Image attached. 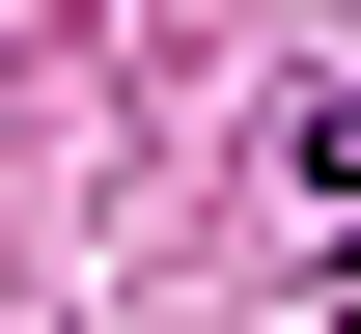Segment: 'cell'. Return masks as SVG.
Returning <instances> with one entry per match:
<instances>
[{"mask_svg": "<svg viewBox=\"0 0 361 334\" xmlns=\"http://www.w3.org/2000/svg\"><path fill=\"white\" fill-rule=\"evenodd\" d=\"M306 167H334V195H361V84H334V112H306Z\"/></svg>", "mask_w": 361, "mask_h": 334, "instance_id": "obj_1", "label": "cell"}]
</instances>
